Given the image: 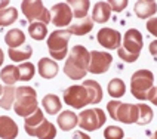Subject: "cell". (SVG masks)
Wrapping results in <instances>:
<instances>
[{
  "instance_id": "6da1fadb",
  "label": "cell",
  "mask_w": 157,
  "mask_h": 139,
  "mask_svg": "<svg viewBox=\"0 0 157 139\" xmlns=\"http://www.w3.org/2000/svg\"><path fill=\"white\" fill-rule=\"evenodd\" d=\"M90 62V52L82 44H76L70 51L64 64V74L71 80H82L86 77Z\"/></svg>"
},
{
  "instance_id": "7a4b0ae2",
  "label": "cell",
  "mask_w": 157,
  "mask_h": 139,
  "mask_svg": "<svg viewBox=\"0 0 157 139\" xmlns=\"http://www.w3.org/2000/svg\"><path fill=\"white\" fill-rule=\"evenodd\" d=\"M144 47V37L136 28H129L123 36V46L117 49V55L122 61L132 64L140 58Z\"/></svg>"
},
{
  "instance_id": "3957f363",
  "label": "cell",
  "mask_w": 157,
  "mask_h": 139,
  "mask_svg": "<svg viewBox=\"0 0 157 139\" xmlns=\"http://www.w3.org/2000/svg\"><path fill=\"white\" fill-rule=\"evenodd\" d=\"M39 110V102H37V93L33 87L30 86H19L17 87L15 93V102H13V111L27 118Z\"/></svg>"
},
{
  "instance_id": "277c9868",
  "label": "cell",
  "mask_w": 157,
  "mask_h": 139,
  "mask_svg": "<svg viewBox=\"0 0 157 139\" xmlns=\"http://www.w3.org/2000/svg\"><path fill=\"white\" fill-rule=\"evenodd\" d=\"M154 89V74L150 70H138L131 77V93L138 101H148Z\"/></svg>"
},
{
  "instance_id": "5b68a950",
  "label": "cell",
  "mask_w": 157,
  "mask_h": 139,
  "mask_svg": "<svg viewBox=\"0 0 157 139\" xmlns=\"http://www.w3.org/2000/svg\"><path fill=\"white\" fill-rule=\"evenodd\" d=\"M107 111L113 120L123 124H138L140 122L138 104H123L120 101H110L107 104Z\"/></svg>"
},
{
  "instance_id": "8992f818",
  "label": "cell",
  "mask_w": 157,
  "mask_h": 139,
  "mask_svg": "<svg viewBox=\"0 0 157 139\" xmlns=\"http://www.w3.org/2000/svg\"><path fill=\"white\" fill-rule=\"evenodd\" d=\"M71 34L68 30H55L48 37V49L55 61H62L68 56V42Z\"/></svg>"
},
{
  "instance_id": "52a82bcc",
  "label": "cell",
  "mask_w": 157,
  "mask_h": 139,
  "mask_svg": "<svg viewBox=\"0 0 157 139\" xmlns=\"http://www.w3.org/2000/svg\"><path fill=\"white\" fill-rule=\"evenodd\" d=\"M21 10H22L24 17L31 22L49 24L52 21L51 12L44 8L43 2H40V0H24L21 3Z\"/></svg>"
},
{
  "instance_id": "ba28073f",
  "label": "cell",
  "mask_w": 157,
  "mask_h": 139,
  "mask_svg": "<svg viewBox=\"0 0 157 139\" xmlns=\"http://www.w3.org/2000/svg\"><path fill=\"white\" fill-rule=\"evenodd\" d=\"M64 102L76 110H82L87 104H92V95L83 85H76L64 90Z\"/></svg>"
},
{
  "instance_id": "9c48e42d",
  "label": "cell",
  "mask_w": 157,
  "mask_h": 139,
  "mask_svg": "<svg viewBox=\"0 0 157 139\" xmlns=\"http://www.w3.org/2000/svg\"><path fill=\"white\" fill-rule=\"evenodd\" d=\"M107 122V115L101 108H87L78 114V127L87 132H95Z\"/></svg>"
},
{
  "instance_id": "30bf717a",
  "label": "cell",
  "mask_w": 157,
  "mask_h": 139,
  "mask_svg": "<svg viewBox=\"0 0 157 139\" xmlns=\"http://www.w3.org/2000/svg\"><path fill=\"white\" fill-rule=\"evenodd\" d=\"M113 62V56L108 52L92 51L90 52V62H89V73L92 74H104L108 71Z\"/></svg>"
},
{
  "instance_id": "8fae6325",
  "label": "cell",
  "mask_w": 157,
  "mask_h": 139,
  "mask_svg": "<svg viewBox=\"0 0 157 139\" xmlns=\"http://www.w3.org/2000/svg\"><path fill=\"white\" fill-rule=\"evenodd\" d=\"M51 17H52V22L55 27H67L71 24V19H73V10H71L70 5L67 2H59L56 5L52 6V12H51Z\"/></svg>"
},
{
  "instance_id": "7c38bea8",
  "label": "cell",
  "mask_w": 157,
  "mask_h": 139,
  "mask_svg": "<svg viewBox=\"0 0 157 139\" xmlns=\"http://www.w3.org/2000/svg\"><path fill=\"white\" fill-rule=\"evenodd\" d=\"M96 40H98V43L101 44L102 47L113 51V49H119L120 47V44H122V34L117 30H114V28L104 27V28H101L98 31Z\"/></svg>"
},
{
  "instance_id": "4fadbf2b",
  "label": "cell",
  "mask_w": 157,
  "mask_h": 139,
  "mask_svg": "<svg viewBox=\"0 0 157 139\" xmlns=\"http://www.w3.org/2000/svg\"><path fill=\"white\" fill-rule=\"evenodd\" d=\"M19 133L18 124L8 115H0V138L2 139H15Z\"/></svg>"
},
{
  "instance_id": "5bb4252c",
  "label": "cell",
  "mask_w": 157,
  "mask_h": 139,
  "mask_svg": "<svg viewBox=\"0 0 157 139\" xmlns=\"http://www.w3.org/2000/svg\"><path fill=\"white\" fill-rule=\"evenodd\" d=\"M37 71H39L40 77L46 78V80H51V78L56 77V74L59 71V67L51 58H40L39 64H37Z\"/></svg>"
},
{
  "instance_id": "9a60e30c",
  "label": "cell",
  "mask_w": 157,
  "mask_h": 139,
  "mask_svg": "<svg viewBox=\"0 0 157 139\" xmlns=\"http://www.w3.org/2000/svg\"><path fill=\"white\" fill-rule=\"evenodd\" d=\"M56 123H58V126H59L61 130L70 132L76 126H78V115L76 113L70 111V110H65V111H61V113L58 114Z\"/></svg>"
},
{
  "instance_id": "2e32d148",
  "label": "cell",
  "mask_w": 157,
  "mask_h": 139,
  "mask_svg": "<svg viewBox=\"0 0 157 139\" xmlns=\"http://www.w3.org/2000/svg\"><path fill=\"white\" fill-rule=\"evenodd\" d=\"M157 12V3L154 0H140L135 3V15L140 19H151Z\"/></svg>"
},
{
  "instance_id": "e0dca14e",
  "label": "cell",
  "mask_w": 157,
  "mask_h": 139,
  "mask_svg": "<svg viewBox=\"0 0 157 139\" xmlns=\"http://www.w3.org/2000/svg\"><path fill=\"white\" fill-rule=\"evenodd\" d=\"M111 17V8L108 5V2H98L92 9V21L104 24Z\"/></svg>"
},
{
  "instance_id": "ac0fdd59",
  "label": "cell",
  "mask_w": 157,
  "mask_h": 139,
  "mask_svg": "<svg viewBox=\"0 0 157 139\" xmlns=\"http://www.w3.org/2000/svg\"><path fill=\"white\" fill-rule=\"evenodd\" d=\"M44 122V114L43 111L39 108L36 113H33L31 115H28L24 122V129L25 132L30 135V136H34L36 135V130L39 129V126Z\"/></svg>"
},
{
  "instance_id": "d6986e66",
  "label": "cell",
  "mask_w": 157,
  "mask_h": 139,
  "mask_svg": "<svg viewBox=\"0 0 157 139\" xmlns=\"http://www.w3.org/2000/svg\"><path fill=\"white\" fill-rule=\"evenodd\" d=\"M5 43L9 46V49H18L25 43V34L19 28H12L9 30L5 36Z\"/></svg>"
},
{
  "instance_id": "ffe728a7",
  "label": "cell",
  "mask_w": 157,
  "mask_h": 139,
  "mask_svg": "<svg viewBox=\"0 0 157 139\" xmlns=\"http://www.w3.org/2000/svg\"><path fill=\"white\" fill-rule=\"evenodd\" d=\"M42 107H43V110L46 111V114L55 115V114L61 113L62 102H61V99H59V96L49 93V95H46L42 99Z\"/></svg>"
},
{
  "instance_id": "44dd1931",
  "label": "cell",
  "mask_w": 157,
  "mask_h": 139,
  "mask_svg": "<svg viewBox=\"0 0 157 139\" xmlns=\"http://www.w3.org/2000/svg\"><path fill=\"white\" fill-rule=\"evenodd\" d=\"M92 28H94V21L90 18H83V19H78L76 24H71L68 27V33L71 36H85L90 33Z\"/></svg>"
},
{
  "instance_id": "7402d4cb",
  "label": "cell",
  "mask_w": 157,
  "mask_h": 139,
  "mask_svg": "<svg viewBox=\"0 0 157 139\" xmlns=\"http://www.w3.org/2000/svg\"><path fill=\"white\" fill-rule=\"evenodd\" d=\"M67 3L70 5L71 10H73V17L76 19L87 18V10L90 8V2L89 0H70Z\"/></svg>"
},
{
  "instance_id": "603a6c76",
  "label": "cell",
  "mask_w": 157,
  "mask_h": 139,
  "mask_svg": "<svg viewBox=\"0 0 157 139\" xmlns=\"http://www.w3.org/2000/svg\"><path fill=\"white\" fill-rule=\"evenodd\" d=\"M0 78L6 86H13L19 80V73H18V67L15 65H6L0 71Z\"/></svg>"
},
{
  "instance_id": "cb8c5ba5",
  "label": "cell",
  "mask_w": 157,
  "mask_h": 139,
  "mask_svg": "<svg viewBox=\"0 0 157 139\" xmlns=\"http://www.w3.org/2000/svg\"><path fill=\"white\" fill-rule=\"evenodd\" d=\"M9 58L13 62H25L33 55V47L30 44H25L24 49H8Z\"/></svg>"
},
{
  "instance_id": "d4e9b609",
  "label": "cell",
  "mask_w": 157,
  "mask_h": 139,
  "mask_svg": "<svg viewBox=\"0 0 157 139\" xmlns=\"http://www.w3.org/2000/svg\"><path fill=\"white\" fill-rule=\"evenodd\" d=\"M83 86L90 92V95H92V104H99L102 101L104 93H102V87H101V85L98 81H95V80H87L86 78L83 81Z\"/></svg>"
},
{
  "instance_id": "484cf974",
  "label": "cell",
  "mask_w": 157,
  "mask_h": 139,
  "mask_svg": "<svg viewBox=\"0 0 157 139\" xmlns=\"http://www.w3.org/2000/svg\"><path fill=\"white\" fill-rule=\"evenodd\" d=\"M36 138L39 139H53L56 138V127L51 122H48L44 118V122L39 126V129L36 130Z\"/></svg>"
},
{
  "instance_id": "4316f807",
  "label": "cell",
  "mask_w": 157,
  "mask_h": 139,
  "mask_svg": "<svg viewBox=\"0 0 157 139\" xmlns=\"http://www.w3.org/2000/svg\"><path fill=\"white\" fill-rule=\"evenodd\" d=\"M15 93H17V89L13 86H5L3 93H2V98H0V108H3V110L13 108Z\"/></svg>"
},
{
  "instance_id": "83f0119b",
  "label": "cell",
  "mask_w": 157,
  "mask_h": 139,
  "mask_svg": "<svg viewBox=\"0 0 157 139\" xmlns=\"http://www.w3.org/2000/svg\"><path fill=\"white\" fill-rule=\"evenodd\" d=\"M107 90H108V95L111 96V98L119 99V98H122L126 93V85H124V81H123L122 78H113L108 83Z\"/></svg>"
},
{
  "instance_id": "f1b7e54d",
  "label": "cell",
  "mask_w": 157,
  "mask_h": 139,
  "mask_svg": "<svg viewBox=\"0 0 157 139\" xmlns=\"http://www.w3.org/2000/svg\"><path fill=\"white\" fill-rule=\"evenodd\" d=\"M28 34L33 40L40 42V40L46 39V36H48V27L43 22H31L28 25Z\"/></svg>"
},
{
  "instance_id": "f546056e",
  "label": "cell",
  "mask_w": 157,
  "mask_h": 139,
  "mask_svg": "<svg viewBox=\"0 0 157 139\" xmlns=\"http://www.w3.org/2000/svg\"><path fill=\"white\" fill-rule=\"evenodd\" d=\"M18 19V10L17 8H6L5 10L0 12V27L12 25Z\"/></svg>"
},
{
  "instance_id": "4dcf8cb0",
  "label": "cell",
  "mask_w": 157,
  "mask_h": 139,
  "mask_svg": "<svg viewBox=\"0 0 157 139\" xmlns=\"http://www.w3.org/2000/svg\"><path fill=\"white\" fill-rule=\"evenodd\" d=\"M18 73H19V80L21 81H28L34 77L36 68L31 62H22L21 65H18Z\"/></svg>"
},
{
  "instance_id": "1f68e13d",
  "label": "cell",
  "mask_w": 157,
  "mask_h": 139,
  "mask_svg": "<svg viewBox=\"0 0 157 139\" xmlns=\"http://www.w3.org/2000/svg\"><path fill=\"white\" fill-rule=\"evenodd\" d=\"M138 108H140V122H138V124L144 126V124L151 123V120H153V110L145 104H138Z\"/></svg>"
},
{
  "instance_id": "d6a6232c",
  "label": "cell",
  "mask_w": 157,
  "mask_h": 139,
  "mask_svg": "<svg viewBox=\"0 0 157 139\" xmlns=\"http://www.w3.org/2000/svg\"><path fill=\"white\" fill-rule=\"evenodd\" d=\"M105 139H123L124 138V132L119 126H108L104 130Z\"/></svg>"
},
{
  "instance_id": "836d02e7",
  "label": "cell",
  "mask_w": 157,
  "mask_h": 139,
  "mask_svg": "<svg viewBox=\"0 0 157 139\" xmlns=\"http://www.w3.org/2000/svg\"><path fill=\"white\" fill-rule=\"evenodd\" d=\"M108 5H110L111 10H114V12H122L128 6V0H119V2L117 0H111V2H108Z\"/></svg>"
},
{
  "instance_id": "e575fe53",
  "label": "cell",
  "mask_w": 157,
  "mask_h": 139,
  "mask_svg": "<svg viewBox=\"0 0 157 139\" xmlns=\"http://www.w3.org/2000/svg\"><path fill=\"white\" fill-rule=\"evenodd\" d=\"M147 31H150V34H153L154 37H157V18H151L147 21Z\"/></svg>"
},
{
  "instance_id": "d590c367",
  "label": "cell",
  "mask_w": 157,
  "mask_h": 139,
  "mask_svg": "<svg viewBox=\"0 0 157 139\" xmlns=\"http://www.w3.org/2000/svg\"><path fill=\"white\" fill-rule=\"evenodd\" d=\"M148 51H150V53H151L154 58H157V40H153V42L150 43Z\"/></svg>"
},
{
  "instance_id": "8d00e7d4",
  "label": "cell",
  "mask_w": 157,
  "mask_h": 139,
  "mask_svg": "<svg viewBox=\"0 0 157 139\" xmlns=\"http://www.w3.org/2000/svg\"><path fill=\"white\" fill-rule=\"evenodd\" d=\"M71 139H90V136H89L87 133H85V132H76V133L71 136Z\"/></svg>"
},
{
  "instance_id": "74e56055",
  "label": "cell",
  "mask_w": 157,
  "mask_h": 139,
  "mask_svg": "<svg viewBox=\"0 0 157 139\" xmlns=\"http://www.w3.org/2000/svg\"><path fill=\"white\" fill-rule=\"evenodd\" d=\"M148 101L153 102V104L157 107V87H154V89L151 90V93H150V96H148Z\"/></svg>"
},
{
  "instance_id": "f35d334b",
  "label": "cell",
  "mask_w": 157,
  "mask_h": 139,
  "mask_svg": "<svg viewBox=\"0 0 157 139\" xmlns=\"http://www.w3.org/2000/svg\"><path fill=\"white\" fill-rule=\"evenodd\" d=\"M6 6H9L8 0H0V12H2V10H5V9H6Z\"/></svg>"
},
{
  "instance_id": "ab89813d",
  "label": "cell",
  "mask_w": 157,
  "mask_h": 139,
  "mask_svg": "<svg viewBox=\"0 0 157 139\" xmlns=\"http://www.w3.org/2000/svg\"><path fill=\"white\" fill-rule=\"evenodd\" d=\"M3 59H5V55H3V51L0 49V67L3 65Z\"/></svg>"
},
{
  "instance_id": "60d3db41",
  "label": "cell",
  "mask_w": 157,
  "mask_h": 139,
  "mask_svg": "<svg viewBox=\"0 0 157 139\" xmlns=\"http://www.w3.org/2000/svg\"><path fill=\"white\" fill-rule=\"evenodd\" d=\"M151 139H157V130L153 133V136H151Z\"/></svg>"
},
{
  "instance_id": "b9f144b4",
  "label": "cell",
  "mask_w": 157,
  "mask_h": 139,
  "mask_svg": "<svg viewBox=\"0 0 157 139\" xmlns=\"http://www.w3.org/2000/svg\"><path fill=\"white\" fill-rule=\"evenodd\" d=\"M2 93H3V86L0 85V98H2Z\"/></svg>"
}]
</instances>
